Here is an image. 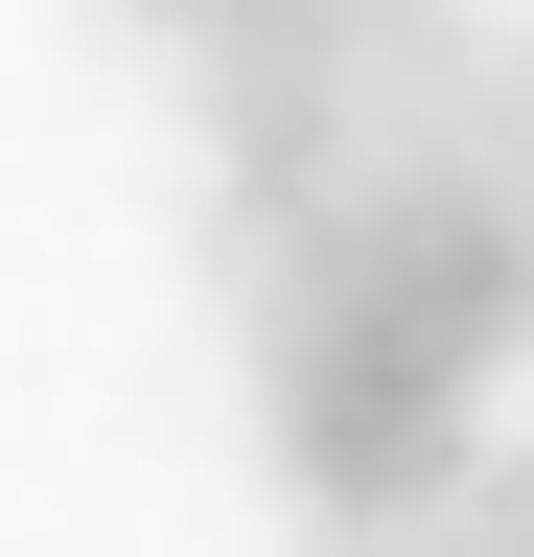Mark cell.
Here are the masks:
<instances>
[{"instance_id": "cell-1", "label": "cell", "mask_w": 534, "mask_h": 557, "mask_svg": "<svg viewBox=\"0 0 534 557\" xmlns=\"http://www.w3.org/2000/svg\"><path fill=\"white\" fill-rule=\"evenodd\" d=\"M464 348L442 325H395V302H256V442H280V487H302V534H372V511H442L464 465Z\"/></svg>"}, {"instance_id": "cell-2", "label": "cell", "mask_w": 534, "mask_h": 557, "mask_svg": "<svg viewBox=\"0 0 534 557\" xmlns=\"http://www.w3.org/2000/svg\"><path fill=\"white\" fill-rule=\"evenodd\" d=\"M419 163H442V186H488V209H534V24H511V47L464 24V70L419 94Z\"/></svg>"}, {"instance_id": "cell-3", "label": "cell", "mask_w": 534, "mask_h": 557, "mask_svg": "<svg viewBox=\"0 0 534 557\" xmlns=\"http://www.w3.org/2000/svg\"><path fill=\"white\" fill-rule=\"evenodd\" d=\"M325 557H488V511L442 487V511H372V534H325Z\"/></svg>"}, {"instance_id": "cell-4", "label": "cell", "mask_w": 534, "mask_h": 557, "mask_svg": "<svg viewBox=\"0 0 534 557\" xmlns=\"http://www.w3.org/2000/svg\"><path fill=\"white\" fill-rule=\"evenodd\" d=\"M464 511H488V557H534V442H488V465H464Z\"/></svg>"}]
</instances>
